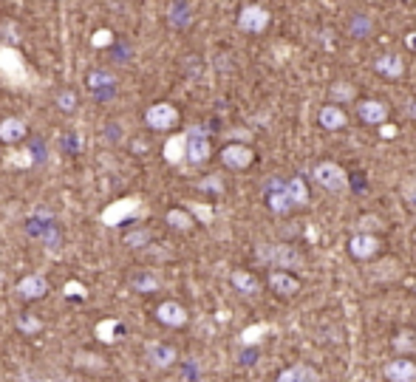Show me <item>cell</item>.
<instances>
[{
  "label": "cell",
  "mask_w": 416,
  "mask_h": 382,
  "mask_svg": "<svg viewBox=\"0 0 416 382\" xmlns=\"http://www.w3.org/2000/svg\"><path fill=\"white\" fill-rule=\"evenodd\" d=\"M255 258H258L261 263H266V266H272V269H283V272L300 269V266L306 263L303 252L295 249V246H289V244H258Z\"/></svg>",
  "instance_id": "6da1fadb"
},
{
  "label": "cell",
  "mask_w": 416,
  "mask_h": 382,
  "mask_svg": "<svg viewBox=\"0 0 416 382\" xmlns=\"http://www.w3.org/2000/svg\"><path fill=\"white\" fill-rule=\"evenodd\" d=\"M26 229L31 238L43 241L48 249H57L60 246V227H57V218L48 212V209H34L28 218H26Z\"/></svg>",
  "instance_id": "7a4b0ae2"
},
{
  "label": "cell",
  "mask_w": 416,
  "mask_h": 382,
  "mask_svg": "<svg viewBox=\"0 0 416 382\" xmlns=\"http://www.w3.org/2000/svg\"><path fill=\"white\" fill-rule=\"evenodd\" d=\"M0 80L11 88H23L28 82V68H26V60L20 57L17 48L11 45H3L0 48Z\"/></svg>",
  "instance_id": "3957f363"
},
{
  "label": "cell",
  "mask_w": 416,
  "mask_h": 382,
  "mask_svg": "<svg viewBox=\"0 0 416 382\" xmlns=\"http://www.w3.org/2000/svg\"><path fill=\"white\" fill-rule=\"evenodd\" d=\"M312 179H314V185L320 190L326 192H343L349 187V173L337 162H320V165H314Z\"/></svg>",
  "instance_id": "277c9868"
},
{
  "label": "cell",
  "mask_w": 416,
  "mask_h": 382,
  "mask_svg": "<svg viewBox=\"0 0 416 382\" xmlns=\"http://www.w3.org/2000/svg\"><path fill=\"white\" fill-rule=\"evenodd\" d=\"M139 207H142V201H139L136 195H131V198H119V201H114V204H108V207L102 209L99 221H102L105 227H119L122 221L133 218V215L139 212Z\"/></svg>",
  "instance_id": "5b68a950"
},
{
  "label": "cell",
  "mask_w": 416,
  "mask_h": 382,
  "mask_svg": "<svg viewBox=\"0 0 416 382\" xmlns=\"http://www.w3.org/2000/svg\"><path fill=\"white\" fill-rule=\"evenodd\" d=\"M145 122H148V128H153V131H170V128H176V122H179V111H176V105H170V102H156V105H150V108L145 111Z\"/></svg>",
  "instance_id": "8992f818"
},
{
  "label": "cell",
  "mask_w": 416,
  "mask_h": 382,
  "mask_svg": "<svg viewBox=\"0 0 416 382\" xmlns=\"http://www.w3.org/2000/svg\"><path fill=\"white\" fill-rule=\"evenodd\" d=\"M209 153H212V148H209V139H207V133H204V128H190V131H187V151H185V159H187L190 165H204L209 159Z\"/></svg>",
  "instance_id": "52a82bcc"
},
{
  "label": "cell",
  "mask_w": 416,
  "mask_h": 382,
  "mask_svg": "<svg viewBox=\"0 0 416 382\" xmlns=\"http://www.w3.org/2000/svg\"><path fill=\"white\" fill-rule=\"evenodd\" d=\"M266 26H269V11H266L263 6L252 3V6H243V9H241V14H238V28H241V31H246V34H261V31H266Z\"/></svg>",
  "instance_id": "ba28073f"
},
{
  "label": "cell",
  "mask_w": 416,
  "mask_h": 382,
  "mask_svg": "<svg viewBox=\"0 0 416 382\" xmlns=\"http://www.w3.org/2000/svg\"><path fill=\"white\" fill-rule=\"evenodd\" d=\"M266 204H269V209H272L275 215H286V212L295 209L292 195H289V187H286L283 179H272V182L266 185Z\"/></svg>",
  "instance_id": "9c48e42d"
},
{
  "label": "cell",
  "mask_w": 416,
  "mask_h": 382,
  "mask_svg": "<svg viewBox=\"0 0 416 382\" xmlns=\"http://www.w3.org/2000/svg\"><path fill=\"white\" fill-rule=\"evenodd\" d=\"M88 88L97 99H111L116 94V77L108 68H97L88 74Z\"/></svg>",
  "instance_id": "30bf717a"
},
{
  "label": "cell",
  "mask_w": 416,
  "mask_h": 382,
  "mask_svg": "<svg viewBox=\"0 0 416 382\" xmlns=\"http://www.w3.org/2000/svg\"><path fill=\"white\" fill-rule=\"evenodd\" d=\"M252 159H255V153H252V148H246L243 142L226 145V148L221 151V162H224L229 170H246V168L252 165Z\"/></svg>",
  "instance_id": "8fae6325"
},
{
  "label": "cell",
  "mask_w": 416,
  "mask_h": 382,
  "mask_svg": "<svg viewBox=\"0 0 416 382\" xmlns=\"http://www.w3.org/2000/svg\"><path fill=\"white\" fill-rule=\"evenodd\" d=\"M346 34L351 40H368L374 34V17L368 11H351L346 17Z\"/></svg>",
  "instance_id": "7c38bea8"
},
{
  "label": "cell",
  "mask_w": 416,
  "mask_h": 382,
  "mask_svg": "<svg viewBox=\"0 0 416 382\" xmlns=\"http://www.w3.org/2000/svg\"><path fill=\"white\" fill-rule=\"evenodd\" d=\"M156 320H159L162 326L182 329V326H187V309H185L182 303H176V300H165V303H159V309H156Z\"/></svg>",
  "instance_id": "4fadbf2b"
},
{
  "label": "cell",
  "mask_w": 416,
  "mask_h": 382,
  "mask_svg": "<svg viewBox=\"0 0 416 382\" xmlns=\"http://www.w3.org/2000/svg\"><path fill=\"white\" fill-rule=\"evenodd\" d=\"M145 357H148V363H150L153 369H170V366H176V360H179L176 349L168 346V343H148Z\"/></svg>",
  "instance_id": "5bb4252c"
},
{
  "label": "cell",
  "mask_w": 416,
  "mask_h": 382,
  "mask_svg": "<svg viewBox=\"0 0 416 382\" xmlns=\"http://www.w3.org/2000/svg\"><path fill=\"white\" fill-rule=\"evenodd\" d=\"M377 249H380V241H377L374 235H368V232H357V235H351V241H349V252H351V258H357V261L374 258Z\"/></svg>",
  "instance_id": "9a60e30c"
},
{
  "label": "cell",
  "mask_w": 416,
  "mask_h": 382,
  "mask_svg": "<svg viewBox=\"0 0 416 382\" xmlns=\"http://www.w3.org/2000/svg\"><path fill=\"white\" fill-rule=\"evenodd\" d=\"M17 295L23 298V300H40V298H45L48 295V280H45V275H26L20 283H17Z\"/></svg>",
  "instance_id": "2e32d148"
},
{
  "label": "cell",
  "mask_w": 416,
  "mask_h": 382,
  "mask_svg": "<svg viewBox=\"0 0 416 382\" xmlns=\"http://www.w3.org/2000/svg\"><path fill=\"white\" fill-rule=\"evenodd\" d=\"M317 122H320L323 131L334 133V131H343L349 125V116H346V111L340 105H323L320 114H317Z\"/></svg>",
  "instance_id": "e0dca14e"
},
{
  "label": "cell",
  "mask_w": 416,
  "mask_h": 382,
  "mask_svg": "<svg viewBox=\"0 0 416 382\" xmlns=\"http://www.w3.org/2000/svg\"><path fill=\"white\" fill-rule=\"evenodd\" d=\"M374 68H377V74H383L385 80H400L403 74H405V62H403V57L400 54H380L377 60H374Z\"/></svg>",
  "instance_id": "ac0fdd59"
},
{
  "label": "cell",
  "mask_w": 416,
  "mask_h": 382,
  "mask_svg": "<svg viewBox=\"0 0 416 382\" xmlns=\"http://www.w3.org/2000/svg\"><path fill=\"white\" fill-rule=\"evenodd\" d=\"M269 286H272V292H275V295L292 298V295H297V289H300V280H297V278H295L292 272L275 269V272L269 275Z\"/></svg>",
  "instance_id": "d6986e66"
},
{
  "label": "cell",
  "mask_w": 416,
  "mask_h": 382,
  "mask_svg": "<svg viewBox=\"0 0 416 382\" xmlns=\"http://www.w3.org/2000/svg\"><path fill=\"white\" fill-rule=\"evenodd\" d=\"M320 380H323V377H320L317 369H312L309 363H297V366L283 369L275 382H320Z\"/></svg>",
  "instance_id": "ffe728a7"
},
{
  "label": "cell",
  "mask_w": 416,
  "mask_h": 382,
  "mask_svg": "<svg viewBox=\"0 0 416 382\" xmlns=\"http://www.w3.org/2000/svg\"><path fill=\"white\" fill-rule=\"evenodd\" d=\"M388 382H416V363L414 360H391L383 369Z\"/></svg>",
  "instance_id": "44dd1931"
},
{
  "label": "cell",
  "mask_w": 416,
  "mask_h": 382,
  "mask_svg": "<svg viewBox=\"0 0 416 382\" xmlns=\"http://www.w3.org/2000/svg\"><path fill=\"white\" fill-rule=\"evenodd\" d=\"M229 283H232L235 292H241L243 298H255V295L261 292V280H258L252 272H246V269H235V272L229 275Z\"/></svg>",
  "instance_id": "7402d4cb"
},
{
  "label": "cell",
  "mask_w": 416,
  "mask_h": 382,
  "mask_svg": "<svg viewBox=\"0 0 416 382\" xmlns=\"http://www.w3.org/2000/svg\"><path fill=\"white\" fill-rule=\"evenodd\" d=\"M357 114H360V119H363L366 125H383V122L388 119V108H385L380 99H366V102H360Z\"/></svg>",
  "instance_id": "603a6c76"
},
{
  "label": "cell",
  "mask_w": 416,
  "mask_h": 382,
  "mask_svg": "<svg viewBox=\"0 0 416 382\" xmlns=\"http://www.w3.org/2000/svg\"><path fill=\"white\" fill-rule=\"evenodd\" d=\"M168 20H170V26L173 28H190V23H193V9H190V3L187 0H173L170 3V11H168Z\"/></svg>",
  "instance_id": "cb8c5ba5"
},
{
  "label": "cell",
  "mask_w": 416,
  "mask_h": 382,
  "mask_svg": "<svg viewBox=\"0 0 416 382\" xmlns=\"http://www.w3.org/2000/svg\"><path fill=\"white\" fill-rule=\"evenodd\" d=\"M20 139H26V122L17 116H9L0 122V142L6 145H17Z\"/></svg>",
  "instance_id": "d4e9b609"
},
{
  "label": "cell",
  "mask_w": 416,
  "mask_h": 382,
  "mask_svg": "<svg viewBox=\"0 0 416 382\" xmlns=\"http://www.w3.org/2000/svg\"><path fill=\"white\" fill-rule=\"evenodd\" d=\"M131 289L139 292V295H150V292L159 289V278H156L153 272H136V275L131 278Z\"/></svg>",
  "instance_id": "484cf974"
},
{
  "label": "cell",
  "mask_w": 416,
  "mask_h": 382,
  "mask_svg": "<svg viewBox=\"0 0 416 382\" xmlns=\"http://www.w3.org/2000/svg\"><path fill=\"white\" fill-rule=\"evenodd\" d=\"M119 334H122V323H119V320L108 317V320H99V323H97V337H99L102 343H116Z\"/></svg>",
  "instance_id": "4316f807"
},
{
  "label": "cell",
  "mask_w": 416,
  "mask_h": 382,
  "mask_svg": "<svg viewBox=\"0 0 416 382\" xmlns=\"http://www.w3.org/2000/svg\"><path fill=\"white\" fill-rule=\"evenodd\" d=\"M165 218H168V224H170L173 229H179V232H187V229H193V224H196L193 215H190L187 209H179V207H176V209H168Z\"/></svg>",
  "instance_id": "83f0119b"
},
{
  "label": "cell",
  "mask_w": 416,
  "mask_h": 382,
  "mask_svg": "<svg viewBox=\"0 0 416 382\" xmlns=\"http://www.w3.org/2000/svg\"><path fill=\"white\" fill-rule=\"evenodd\" d=\"M150 241H153V232L145 229V227H136V229H131V232L125 235V246H131V249H142V246H148Z\"/></svg>",
  "instance_id": "f1b7e54d"
},
{
  "label": "cell",
  "mask_w": 416,
  "mask_h": 382,
  "mask_svg": "<svg viewBox=\"0 0 416 382\" xmlns=\"http://www.w3.org/2000/svg\"><path fill=\"white\" fill-rule=\"evenodd\" d=\"M40 329H43V320L37 315H31V312L17 315V332H23V334H40Z\"/></svg>",
  "instance_id": "f546056e"
},
{
  "label": "cell",
  "mask_w": 416,
  "mask_h": 382,
  "mask_svg": "<svg viewBox=\"0 0 416 382\" xmlns=\"http://www.w3.org/2000/svg\"><path fill=\"white\" fill-rule=\"evenodd\" d=\"M286 187H289V195H292V204H295V207H303V204L309 201V187H306L303 179H289Z\"/></svg>",
  "instance_id": "4dcf8cb0"
},
{
  "label": "cell",
  "mask_w": 416,
  "mask_h": 382,
  "mask_svg": "<svg viewBox=\"0 0 416 382\" xmlns=\"http://www.w3.org/2000/svg\"><path fill=\"white\" fill-rule=\"evenodd\" d=\"M185 151H187V136L170 139V142L165 145V156H168V162H179V159H185Z\"/></svg>",
  "instance_id": "1f68e13d"
},
{
  "label": "cell",
  "mask_w": 416,
  "mask_h": 382,
  "mask_svg": "<svg viewBox=\"0 0 416 382\" xmlns=\"http://www.w3.org/2000/svg\"><path fill=\"white\" fill-rule=\"evenodd\" d=\"M354 94H357V91H354L351 82H334V85H332V99H334V102H351Z\"/></svg>",
  "instance_id": "d6a6232c"
},
{
  "label": "cell",
  "mask_w": 416,
  "mask_h": 382,
  "mask_svg": "<svg viewBox=\"0 0 416 382\" xmlns=\"http://www.w3.org/2000/svg\"><path fill=\"white\" fill-rule=\"evenodd\" d=\"M57 105H60V111H65V114H71V111H77V94L74 91H60L57 94Z\"/></svg>",
  "instance_id": "836d02e7"
},
{
  "label": "cell",
  "mask_w": 416,
  "mask_h": 382,
  "mask_svg": "<svg viewBox=\"0 0 416 382\" xmlns=\"http://www.w3.org/2000/svg\"><path fill=\"white\" fill-rule=\"evenodd\" d=\"M28 153H31V159H34V165H37V162L43 165V162L48 159V148H45V142H40V139H34V142L28 145Z\"/></svg>",
  "instance_id": "e575fe53"
},
{
  "label": "cell",
  "mask_w": 416,
  "mask_h": 382,
  "mask_svg": "<svg viewBox=\"0 0 416 382\" xmlns=\"http://www.w3.org/2000/svg\"><path fill=\"white\" fill-rule=\"evenodd\" d=\"M9 165L14 168H31L34 165V159H31V153L28 151H20V153H9Z\"/></svg>",
  "instance_id": "d590c367"
},
{
  "label": "cell",
  "mask_w": 416,
  "mask_h": 382,
  "mask_svg": "<svg viewBox=\"0 0 416 382\" xmlns=\"http://www.w3.org/2000/svg\"><path fill=\"white\" fill-rule=\"evenodd\" d=\"M88 292H85V286L80 283V280H68L65 283V298H71V300H82Z\"/></svg>",
  "instance_id": "8d00e7d4"
},
{
  "label": "cell",
  "mask_w": 416,
  "mask_h": 382,
  "mask_svg": "<svg viewBox=\"0 0 416 382\" xmlns=\"http://www.w3.org/2000/svg\"><path fill=\"white\" fill-rule=\"evenodd\" d=\"M111 43H114V34H111L108 28H99V31L91 37V45H94V48H105V45H111Z\"/></svg>",
  "instance_id": "74e56055"
},
{
  "label": "cell",
  "mask_w": 416,
  "mask_h": 382,
  "mask_svg": "<svg viewBox=\"0 0 416 382\" xmlns=\"http://www.w3.org/2000/svg\"><path fill=\"white\" fill-rule=\"evenodd\" d=\"M105 139H108L111 145L122 142V122H111V125L105 128Z\"/></svg>",
  "instance_id": "f35d334b"
},
{
  "label": "cell",
  "mask_w": 416,
  "mask_h": 382,
  "mask_svg": "<svg viewBox=\"0 0 416 382\" xmlns=\"http://www.w3.org/2000/svg\"><path fill=\"white\" fill-rule=\"evenodd\" d=\"M199 187H202V190H209V192H221V190H224V182H221L218 176H207V179H204Z\"/></svg>",
  "instance_id": "ab89813d"
},
{
  "label": "cell",
  "mask_w": 416,
  "mask_h": 382,
  "mask_svg": "<svg viewBox=\"0 0 416 382\" xmlns=\"http://www.w3.org/2000/svg\"><path fill=\"white\" fill-rule=\"evenodd\" d=\"M187 65H190V68H187L190 74H202V60H196V57H190V60H187Z\"/></svg>",
  "instance_id": "60d3db41"
},
{
  "label": "cell",
  "mask_w": 416,
  "mask_h": 382,
  "mask_svg": "<svg viewBox=\"0 0 416 382\" xmlns=\"http://www.w3.org/2000/svg\"><path fill=\"white\" fill-rule=\"evenodd\" d=\"M241 363H243V366L258 363V351H246V354H241Z\"/></svg>",
  "instance_id": "b9f144b4"
},
{
  "label": "cell",
  "mask_w": 416,
  "mask_h": 382,
  "mask_svg": "<svg viewBox=\"0 0 416 382\" xmlns=\"http://www.w3.org/2000/svg\"><path fill=\"white\" fill-rule=\"evenodd\" d=\"M405 111H408V116H411V119H416V99H411V102L405 105Z\"/></svg>",
  "instance_id": "7bdbcfd3"
},
{
  "label": "cell",
  "mask_w": 416,
  "mask_h": 382,
  "mask_svg": "<svg viewBox=\"0 0 416 382\" xmlns=\"http://www.w3.org/2000/svg\"><path fill=\"white\" fill-rule=\"evenodd\" d=\"M411 201H414V207H416V190L411 192Z\"/></svg>",
  "instance_id": "ee69618b"
}]
</instances>
